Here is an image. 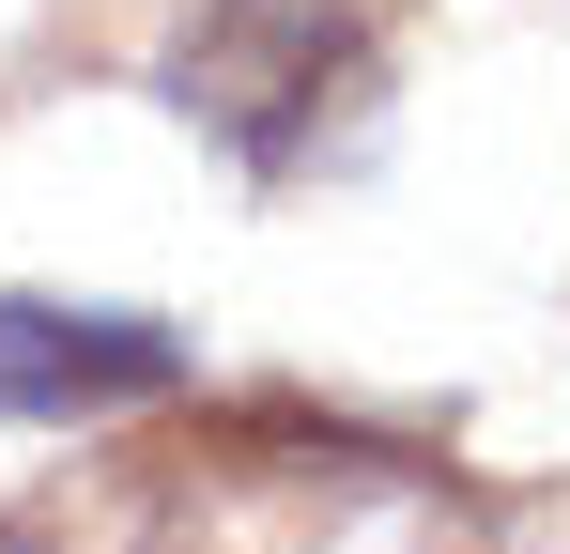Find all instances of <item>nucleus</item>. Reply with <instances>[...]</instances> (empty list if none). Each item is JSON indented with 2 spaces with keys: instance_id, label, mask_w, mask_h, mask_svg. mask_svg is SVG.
Masks as SVG:
<instances>
[{
  "instance_id": "1",
  "label": "nucleus",
  "mask_w": 570,
  "mask_h": 554,
  "mask_svg": "<svg viewBox=\"0 0 570 554\" xmlns=\"http://www.w3.org/2000/svg\"><path fill=\"white\" fill-rule=\"evenodd\" d=\"M371 78H385V31L355 0H216L186 47H170V108H186L200 139H232L263 185L324 170L371 123Z\"/></svg>"
},
{
  "instance_id": "2",
  "label": "nucleus",
  "mask_w": 570,
  "mask_h": 554,
  "mask_svg": "<svg viewBox=\"0 0 570 554\" xmlns=\"http://www.w3.org/2000/svg\"><path fill=\"white\" fill-rule=\"evenodd\" d=\"M0 554H263L232 477H200L186 447H124V462H78L47 493L0 508Z\"/></svg>"
},
{
  "instance_id": "3",
  "label": "nucleus",
  "mask_w": 570,
  "mask_h": 554,
  "mask_svg": "<svg viewBox=\"0 0 570 554\" xmlns=\"http://www.w3.org/2000/svg\"><path fill=\"white\" fill-rule=\"evenodd\" d=\"M186 355L155 324H78V308H0V416H108V400H170Z\"/></svg>"
}]
</instances>
